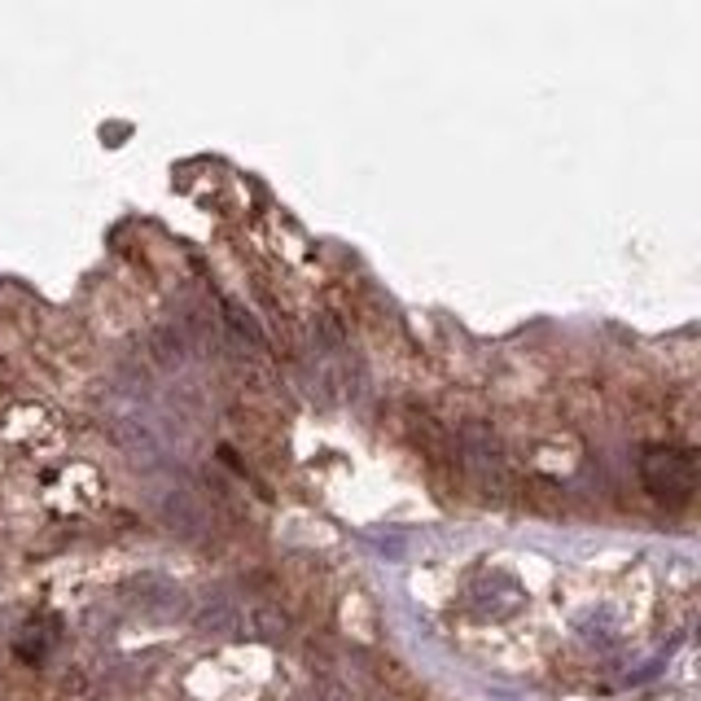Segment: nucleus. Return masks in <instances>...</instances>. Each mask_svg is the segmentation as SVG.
<instances>
[{
    "label": "nucleus",
    "mask_w": 701,
    "mask_h": 701,
    "mask_svg": "<svg viewBox=\"0 0 701 701\" xmlns=\"http://www.w3.org/2000/svg\"><path fill=\"white\" fill-rule=\"evenodd\" d=\"M640 474H645V487L666 504H688L697 491V465L684 447H649Z\"/></svg>",
    "instance_id": "f257e3e1"
},
{
    "label": "nucleus",
    "mask_w": 701,
    "mask_h": 701,
    "mask_svg": "<svg viewBox=\"0 0 701 701\" xmlns=\"http://www.w3.org/2000/svg\"><path fill=\"white\" fill-rule=\"evenodd\" d=\"M373 671H377V680H382V684H386L395 697H404V701H421V697H425V688H421L417 680H412V675H408V671H404V666H399L395 658H377Z\"/></svg>",
    "instance_id": "f03ea898"
},
{
    "label": "nucleus",
    "mask_w": 701,
    "mask_h": 701,
    "mask_svg": "<svg viewBox=\"0 0 701 701\" xmlns=\"http://www.w3.org/2000/svg\"><path fill=\"white\" fill-rule=\"evenodd\" d=\"M250 623H255L259 636H277V631H285V623H290V618H285L277 605H272V609L263 605V609H255V618H250Z\"/></svg>",
    "instance_id": "7ed1b4c3"
}]
</instances>
